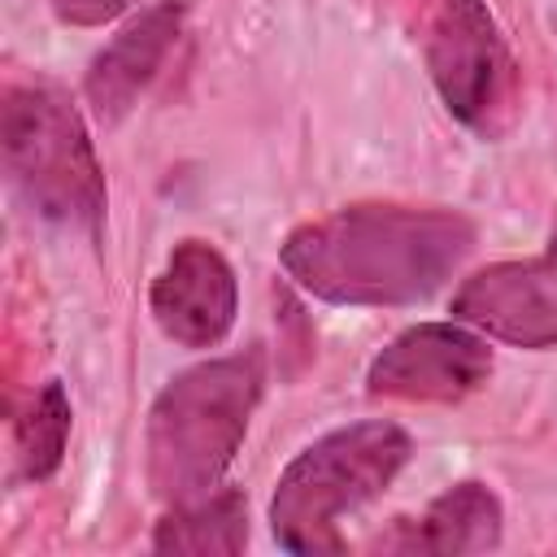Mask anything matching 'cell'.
Returning <instances> with one entry per match:
<instances>
[{
    "label": "cell",
    "mask_w": 557,
    "mask_h": 557,
    "mask_svg": "<svg viewBox=\"0 0 557 557\" xmlns=\"http://www.w3.org/2000/svg\"><path fill=\"white\" fill-rule=\"evenodd\" d=\"M474 222L435 205H348L296 226L278 261L326 305H413L474 248Z\"/></svg>",
    "instance_id": "obj_1"
},
{
    "label": "cell",
    "mask_w": 557,
    "mask_h": 557,
    "mask_svg": "<svg viewBox=\"0 0 557 557\" xmlns=\"http://www.w3.org/2000/svg\"><path fill=\"white\" fill-rule=\"evenodd\" d=\"M261 383L265 361L248 348L200 361L161 387L144 431V474L157 500L191 505L222 483L261 400Z\"/></svg>",
    "instance_id": "obj_2"
},
{
    "label": "cell",
    "mask_w": 557,
    "mask_h": 557,
    "mask_svg": "<svg viewBox=\"0 0 557 557\" xmlns=\"http://www.w3.org/2000/svg\"><path fill=\"white\" fill-rule=\"evenodd\" d=\"M413 440L383 418L339 426L292 457L274 483L270 527L287 553H344L339 518L370 505L409 461Z\"/></svg>",
    "instance_id": "obj_3"
},
{
    "label": "cell",
    "mask_w": 557,
    "mask_h": 557,
    "mask_svg": "<svg viewBox=\"0 0 557 557\" xmlns=\"http://www.w3.org/2000/svg\"><path fill=\"white\" fill-rule=\"evenodd\" d=\"M4 170L17 196L48 222L96 231L104 222V174L74 100L52 83H22L4 96Z\"/></svg>",
    "instance_id": "obj_4"
},
{
    "label": "cell",
    "mask_w": 557,
    "mask_h": 557,
    "mask_svg": "<svg viewBox=\"0 0 557 557\" xmlns=\"http://www.w3.org/2000/svg\"><path fill=\"white\" fill-rule=\"evenodd\" d=\"M426 70L444 109L479 139H500L518 117V61L487 0H435Z\"/></svg>",
    "instance_id": "obj_5"
},
{
    "label": "cell",
    "mask_w": 557,
    "mask_h": 557,
    "mask_svg": "<svg viewBox=\"0 0 557 557\" xmlns=\"http://www.w3.org/2000/svg\"><path fill=\"white\" fill-rule=\"evenodd\" d=\"M492 374L483 331L466 322H418L400 331L366 370V392L387 400L453 405L479 392Z\"/></svg>",
    "instance_id": "obj_6"
},
{
    "label": "cell",
    "mask_w": 557,
    "mask_h": 557,
    "mask_svg": "<svg viewBox=\"0 0 557 557\" xmlns=\"http://www.w3.org/2000/svg\"><path fill=\"white\" fill-rule=\"evenodd\" d=\"M453 318L518 348L557 344V209L544 252L527 261H496L470 274L453 296Z\"/></svg>",
    "instance_id": "obj_7"
},
{
    "label": "cell",
    "mask_w": 557,
    "mask_h": 557,
    "mask_svg": "<svg viewBox=\"0 0 557 557\" xmlns=\"http://www.w3.org/2000/svg\"><path fill=\"white\" fill-rule=\"evenodd\" d=\"M148 309H152L157 326L183 348L222 344L231 335L235 309H239V287H235L231 261L205 239L174 244L161 274L152 278Z\"/></svg>",
    "instance_id": "obj_8"
},
{
    "label": "cell",
    "mask_w": 557,
    "mask_h": 557,
    "mask_svg": "<svg viewBox=\"0 0 557 557\" xmlns=\"http://www.w3.org/2000/svg\"><path fill=\"white\" fill-rule=\"evenodd\" d=\"M178 30H183V4L161 0V4L144 9L139 17H131L96 52V61L83 78V91L100 122H122L135 109V100L144 96V87L157 78L161 61L170 57Z\"/></svg>",
    "instance_id": "obj_9"
},
{
    "label": "cell",
    "mask_w": 557,
    "mask_h": 557,
    "mask_svg": "<svg viewBox=\"0 0 557 557\" xmlns=\"http://www.w3.org/2000/svg\"><path fill=\"white\" fill-rule=\"evenodd\" d=\"M500 500L487 483H453L440 492L422 518L396 522V531L379 535L374 548L387 553H487L500 544Z\"/></svg>",
    "instance_id": "obj_10"
},
{
    "label": "cell",
    "mask_w": 557,
    "mask_h": 557,
    "mask_svg": "<svg viewBox=\"0 0 557 557\" xmlns=\"http://www.w3.org/2000/svg\"><path fill=\"white\" fill-rule=\"evenodd\" d=\"M248 544V509L239 492H209L191 505H174L170 518L157 522V553H239Z\"/></svg>",
    "instance_id": "obj_11"
},
{
    "label": "cell",
    "mask_w": 557,
    "mask_h": 557,
    "mask_svg": "<svg viewBox=\"0 0 557 557\" xmlns=\"http://www.w3.org/2000/svg\"><path fill=\"white\" fill-rule=\"evenodd\" d=\"M65 440H70V396L61 383H44L13 426L22 479H30V483L52 479L65 457Z\"/></svg>",
    "instance_id": "obj_12"
},
{
    "label": "cell",
    "mask_w": 557,
    "mask_h": 557,
    "mask_svg": "<svg viewBox=\"0 0 557 557\" xmlns=\"http://www.w3.org/2000/svg\"><path fill=\"white\" fill-rule=\"evenodd\" d=\"M135 0H52V13L70 26H104L117 13H126Z\"/></svg>",
    "instance_id": "obj_13"
}]
</instances>
